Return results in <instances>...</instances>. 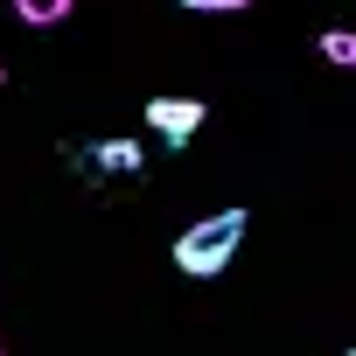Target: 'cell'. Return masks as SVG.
Instances as JSON below:
<instances>
[{
	"label": "cell",
	"instance_id": "cell-2",
	"mask_svg": "<svg viewBox=\"0 0 356 356\" xmlns=\"http://www.w3.org/2000/svg\"><path fill=\"white\" fill-rule=\"evenodd\" d=\"M203 119H210V105H203V98H147V126H154L168 147H189Z\"/></svg>",
	"mask_w": 356,
	"mask_h": 356
},
{
	"label": "cell",
	"instance_id": "cell-3",
	"mask_svg": "<svg viewBox=\"0 0 356 356\" xmlns=\"http://www.w3.org/2000/svg\"><path fill=\"white\" fill-rule=\"evenodd\" d=\"M335 70H356V29H321V42H314Z\"/></svg>",
	"mask_w": 356,
	"mask_h": 356
},
{
	"label": "cell",
	"instance_id": "cell-5",
	"mask_svg": "<svg viewBox=\"0 0 356 356\" xmlns=\"http://www.w3.org/2000/svg\"><path fill=\"white\" fill-rule=\"evenodd\" d=\"M15 15H22V22H35V29H49V22H63V15H70V0H15Z\"/></svg>",
	"mask_w": 356,
	"mask_h": 356
},
{
	"label": "cell",
	"instance_id": "cell-1",
	"mask_svg": "<svg viewBox=\"0 0 356 356\" xmlns=\"http://www.w3.org/2000/svg\"><path fill=\"white\" fill-rule=\"evenodd\" d=\"M245 231H252L245 210H217V217H203V224H189L182 238H175V266H182L189 280H217V273L238 259Z\"/></svg>",
	"mask_w": 356,
	"mask_h": 356
},
{
	"label": "cell",
	"instance_id": "cell-8",
	"mask_svg": "<svg viewBox=\"0 0 356 356\" xmlns=\"http://www.w3.org/2000/svg\"><path fill=\"white\" fill-rule=\"evenodd\" d=\"M0 77H8V70H0Z\"/></svg>",
	"mask_w": 356,
	"mask_h": 356
},
{
	"label": "cell",
	"instance_id": "cell-4",
	"mask_svg": "<svg viewBox=\"0 0 356 356\" xmlns=\"http://www.w3.org/2000/svg\"><path fill=\"white\" fill-rule=\"evenodd\" d=\"M98 168H112V175L140 168V140H105V147H98Z\"/></svg>",
	"mask_w": 356,
	"mask_h": 356
},
{
	"label": "cell",
	"instance_id": "cell-7",
	"mask_svg": "<svg viewBox=\"0 0 356 356\" xmlns=\"http://www.w3.org/2000/svg\"><path fill=\"white\" fill-rule=\"evenodd\" d=\"M342 356H356V349H342Z\"/></svg>",
	"mask_w": 356,
	"mask_h": 356
},
{
	"label": "cell",
	"instance_id": "cell-6",
	"mask_svg": "<svg viewBox=\"0 0 356 356\" xmlns=\"http://www.w3.org/2000/svg\"><path fill=\"white\" fill-rule=\"evenodd\" d=\"M189 15H238V8H252V0H182Z\"/></svg>",
	"mask_w": 356,
	"mask_h": 356
}]
</instances>
